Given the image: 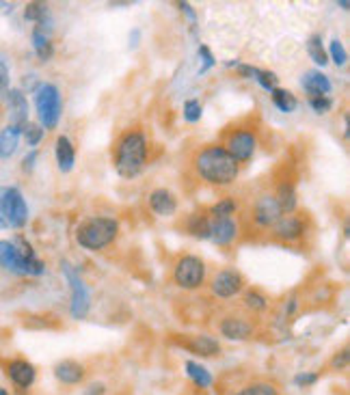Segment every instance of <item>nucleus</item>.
<instances>
[{"label": "nucleus", "mask_w": 350, "mask_h": 395, "mask_svg": "<svg viewBox=\"0 0 350 395\" xmlns=\"http://www.w3.org/2000/svg\"><path fill=\"white\" fill-rule=\"evenodd\" d=\"M203 115V108H201V102L199 100H186L184 102V119L188 123H197Z\"/></svg>", "instance_id": "nucleus-34"}, {"label": "nucleus", "mask_w": 350, "mask_h": 395, "mask_svg": "<svg viewBox=\"0 0 350 395\" xmlns=\"http://www.w3.org/2000/svg\"><path fill=\"white\" fill-rule=\"evenodd\" d=\"M244 304L249 307V309H253V311H264L266 307H269V298L264 294H259L257 290H249L244 294Z\"/></svg>", "instance_id": "nucleus-32"}, {"label": "nucleus", "mask_w": 350, "mask_h": 395, "mask_svg": "<svg viewBox=\"0 0 350 395\" xmlns=\"http://www.w3.org/2000/svg\"><path fill=\"white\" fill-rule=\"evenodd\" d=\"M69 287H72V307H69V311H72V318L76 320H82L86 318V314H89V307H91V300H89V290H86V285L82 283L80 275L69 266L67 261H63V266H61Z\"/></svg>", "instance_id": "nucleus-9"}, {"label": "nucleus", "mask_w": 350, "mask_h": 395, "mask_svg": "<svg viewBox=\"0 0 350 395\" xmlns=\"http://www.w3.org/2000/svg\"><path fill=\"white\" fill-rule=\"evenodd\" d=\"M310 106L318 113V115H324L333 108V100L331 98H310Z\"/></svg>", "instance_id": "nucleus-37"}, {"label": "nucleus", "mask_w": 350, "mask_h": 395, "mask_svg": "<svg viewBox=\"0 0 350 395\" xmlns=\"http://www.w3.org/2000/svg\"><path fill=\"white\" fill-rule=\"evenodd\" d=\"M329 52H331V59H333V63H335V65H346L348 55H346L344 46L339 43V39H333V41H331V48H329Z\"/></svg>", "instance_id": "nucleus-36"}, {"label": "nucleus", "mask_w": 350, "mask_h": 395, "mask_svg": "<svg viewBox=\"0 0 350 395\" xmlns=\"http://www.w3.org/2000/svg\"><path fill=\"white\" fill-rule=\"evenodd\" d=\"M238 238V225L234 218H214L210 223V240L218 246H230Z\"/></svg>", "instance_id": "nucleus-14"}, {"label": "nucleus", "mask_w": 350, "mask_h": 395, "mask_svg": "<svg viewBox=\"0 0 350 395\" xmlns=\"http://www.w3.org/2000/svg\"><path fill=\"white\" fill-rule=\"evenodd\" d=\"M227 154L240 164V162H249L257 149V137L251 127H234L232 132H227L225 137V145Z\"/></svg>", "instance_id": "nucleus-8"}, {"label": "nucleus", "mask_w": 350, "mask_h": 395, "mask_svg": "<svg viewBox=\"0 0 350 395\" xmlns=\"http://www.w3.org/2000/svg\"><path fill=\"white\" fill-rule=\"evenodd\" d=\"M20 137H22V127L16 125H7L3 132H0V158H11L20 145Z\"/></svg>", "instance_id": "nucleus-21"}, {"label": "nucleus", "mask_w": 350, "mask_h": 395, "mask_svg": "<svg viewBox=\"0 0 350 395\" xmlns=\"http://www.w3.org/2000/svg\"><path fill=\"white\" fill-rule=\"evenodd\" d=\"M236 210H238L236 199L225 197V199H221V201L214 203V205L210 207V214H212L214 218H232V214H234Z\"/></svg>", "instance_id": "nucleus-31"}, {"label": "nucleus", "mask_w": 350, "mask_h": 395, "mask_svg": "<svg viewBox=\"0 0 350 395\" xmlns=\"http://www.w3.org/2000/svg\"><path fill=\"white\" fill-rule=\"evenodd\" d=\"M253 78L264 86L266 91H273L275 86H277V76L273 74V71H266V69H257L255 67V74H253Z\"/></svg>", "instance_id": "nucleus-35"}, {"label": "nucleus", "mask_w": 350, "mask_h": 395, "mask_svg": "<svg viewBox=\"0 0 350 395\" xmlns=\"http://www.w3.org/2000/svg\"><path fill=\"white\" fill-rule=\"evenodd\" d=\"M199 57L203 59V67L199 69V74H205L208 69H212V67H214V63H216V61H214L212 52H210L205 46H199Z\"/></svg>", "instance_id": "nucleus-39"}, {"label": "nucleus", "mask_w": 350, "mask_h": 395, "mask_svg": "<svg viewBox=\"0 0 350 395\" xmlns=\"http://www.w3.org/2000/svg\"><path fill=\"white\" fill-rule=\"evenodd\" d=\"M281 216H283V212H281L275 195H261L253 205V221L264 229H269V227L273 229Z\"/></svg>", "instance_id": "nucleus-10"}, {"label": "nucleus", "mask_w": 350, "mask_h": 395, "mask_svg": "<svg viewBox=\"0 0 350 395\" xmlns=\"http://www.w3.org/2000/svg\"><path fill=\"white\" fill-rule=\"evenodd\" d=\"M5 100L9 104V115H11V123L9 125L24 127L28 123V102H26L24 93L20 89H9Z\"/></svg>", "instance_id": "nucleus-17"}, {"label": "nucleus", "mask_w": 350, "mask_h": 395, "mask_svg": "<svg viewBox=\"0 0 350 395\" xmlns=\"http://www.w3.org/2000/svg\"><path fill=\"white\" fill-rule=\"evenodd\" d=\"M119 236V223L108 216H94L76 229V242L86 251H102Z\"/></svg>", "instance_id": "nucleus-3"}, {"label": "nucleus", "mask_w": 350, "mask_h": 395, "mask_svg": "<svg viewBox=\"0 0 350 395\" xmlns=\"http://www.w3.org/2000/svg\"><path fill=\"white\" fill-rule=\"evenodd\" d=\"M271 98H273V104L281 110V113H294L296 106H298V100L292 91L288 89H279V86H275V89L271 91Z\"/></svg>", "instance_id": "nucleus-26"}, {"label": "nucleus", "mask_w": 350, "mask_h": 395, "mask_svg": "<svg viewBox=\"0 0 350 395\" xmlns=\"http://www.w3.org/2000/svg\"><path fill=\"white\" fill-rule=\"evenodd\" d=\"M55 376L63 384H80L84 380V367L78 361H61L55 365Z\"/></svg>", "instance_id": "nucleus-19"}, {"label": "nucleus", "mask_w": 350, "mask_h": 395, "mask_svg": "<svg viewBox=\"0 0 350 395\" xmlns=\"http://www.w3.org/2000/svg\"><path fill=\"white\" fill-rule=\"evenodd\" d=\"M210 285H212L214 296H218V298H234L236 294L242 292L244 279H242V275L238 270L227 268V270H218Z\"/></svg>", "instance_id": "nucleus-11"}, {"label": "nucleus", "mask_w": 350, "mask_h": 395, "mask_svg": "<svg viewBox=\"0 0 350 395\" xmlns=\"http://www.w3.org/2000/svg\"><path fill=\"white\" fill-rule=\"evenodd\" d=\"M307 52H310V57L314 59L316 65L324 67V65L329 63V55H327V50H324V46H322V37H320V35H312V37H310V41H307Z\"/></svg>", "instance_id": "nucleus-28"}, {"label": "nucleus", "mask_w": 350, "mask_h": 395, "mask_svg": "<svg viewBox=\"0 0 350 395\" xmlns=\"http://www.w3.org/2000/svg\"><path fill=\"white\" fill-rule=\"evenodd\" d=\"M24 18L28 22H37V28H43V26H46V20H48V5H43V3H30V5H26Z\"/></svg>", "instance_id": "nucleus-29"}, {"label": "nucleus", "mask_w": 350, "mask_h": 395, "mask_svg": "<svg viewBox=\"0 0 350 395\" xmlns=\"http://www.w3.org/2000/svg\"><path fill=\"white\" fill-rule=\"evenodd\" d=\"M173 283L180 290H199L205 283V263L197 255H182L173 266Z\"/></svg>", "instance_id": "nucleus-6"}, {"label": "nucleus", "mask_w": 350, "mask_h": 395, "mask_svg": "<svg viewBox=\"0 0 350 395\" xmlns=\"http://www.w3.org/2000/svg\"><path fill=\"white\" fill-rule=\"evenodd\" d=\"M180 9H182V13H186V16H188L191 24L195 26V22H197V16H195V11L191 9V5H188V3H180Z\"/></svg>", "instance_id": "nucleus-43"}, {"label": "nucleus", "mask_w": 350, "mask_h": 395, "mask_svg": "<svg viewBox=\"0 0 350 395\" xmlns=\"http://www.w3.org/2000/svg\"><path fill=\"white\" fill-rule=\"evenodd\" d=\"M234 395H279V389L273 382H264V380H257L247 384L244 389H240Z\"/></svg>", "instance_id": "nucleus-30"}, {"label": "nucleus", "mask_w": 350, "mask_h": 395, "mask_svg": "<svg viewBox=\"0 0 350 395\" xmlns=\"http://www.w3.org/2000/svg\"><path fill=\"white\" fill-rule=\"evenodd\" d=\"M197 178L210 186H230L238 180L240 164L227 154L223 145H208L193 158Z\"/></svg>", "instance_id": "nucleus-1"}, {"label": "nucleus", "mask_w": 350, "mask_h": 395, "mask_svg": "<svg viewBox=\"0 0 350 395\" xmlns=\"http://www.w3.org/2000/svg\"><path fill=\"white\" fill-rule=\"evenodd\" d=\"M115 171L123 180H132L147 164V137L141 130H125L113 149Z\"/></svg>", "instance_id": "nucleus-2"}, {"label": "nucleus", "mask_w": 350, "mask_h": 395, "mask_svg": "<svg viewBox=\"0 0 350 395\" xmlns=\"http://www.w3.org/2000/svg\"><path fill=\"white\" fill-rule=\"evenodd\" d=\"M186 374H188V378H191L197 387H201V389L212 387V374H210L203 365H199V363H195V361H186Z\"/></svg>", "instance_id": "nucleus-27"}, {"label": "nucleus", "mask_w": 350, "mask_h": 395, "mask_svg": "<svg viewBox=\"0 0 350 395\" xmlns=\"http://www.w3.org/2000/svg\"><path fill=\"white\" fill-rule=\"evenodd\" d=\"M37 158H39V154L33 149L26 158H24V162H22V168L24 171H33V166H35V162H37Z\"/></svg>", "instance_id": "nucleus-42"}, {"label": "nucleus", "mask_w": 350, "mask_h": 395, "mask_svg": "<svg viewBox=\"0 0 350 395\" xmlns=\"http://www.w3.org/2000/svg\"><path fill=\"white\" fill-rule=\"evenodd\" d=\"M346 365H348V353H346V350H341V357L337 355L333 359V367H346Z\"/></svg>", "instance_id": "nucleus-44"}, {"label": "nucleus", "mask_w": 350, "mask_h": 395, "mask_svg": "<svg viewBox=\"0 0 350 395\" xmlns=\"http://www.w3.org/2000/svg\"><path fill=\"white\" fill-rule=\"evenodd\" d=\"M33 48H35V52L41 61H50L52 55H55V46H52L50 37L46 35V30L37 28V26L33 28Z\"/></svg>", "instance_id": "nucleus-24"}, {"label": "nucleus", "mask_w": 350, "mask_h": 395, "mask_svg": "<svg viewBox=\"0 0 350 395\" xmlns=\"http://www.w3.org/2000/svg\"><path fill=\"white\" fill-rule=\"evenodd\" d=\"M5 372H7L9 380L18 389H24V391L30 389L35 384V380H37V370L26 359H13V361H9L7 367H5Z\"/></svg>", "instance_id": "nucleus-13"}, {"label": "nucleus", "mask_w": 350, "mask_h": 395, "mask_svg": "<svg viewBox=\"0 0 350 395\" xmlns=\"http://www.w3.org/2000/svg\"><path fill=\"white\" fill-rule=\"evenodd\" d=\"M210 218L203 214V212H197V214H191L188 221H186V231L199 240H208L210 238Z\"/></svg>", "instance_id": "nucleus-25"}, {"label": "nucleus", "mask_w": 350, "mask_h": 395, "mask_svg": "<svg viewBox=\"0 0 350 395\" xmlns=\"http://www.w3.org/2000/svg\"><path fill=\"white\" fill-rule=\"evenodd\" d=\"M57 164L63 173H69L74 168V162H76V149L72 145V141L67 137H59L57 139Z\"/></svg>", "instance_id": "nucleus-22"}, {"label": "nucleus", "mask_w": 350, "mask_h": 395, "mask_svg": "<svg viewBox=\"0 0 350 395\" xmlns=\"http://www.w3.org/2000/svg\"><path fill=\"white\" fill-rule=\"evenodd\" d=\"M218 331H221L223 337H227L232 341H244V339L253 337V324L247 322L244 318H236V316L223 318L221 322H218Z\"/></svg>", "instance_id": "nucleus-15"}, {"label": "nucleus", "mask_w": 350, "mask_h": 395, "mask_svg": "<svg viewBox=\"0 0 350 395\" xmlns=\"http://www.w3.org/2000/svg\"><path fill=\"white\" fill-rule=\"evenodd\" d=\"M43 132H46V130H43L39 123H30V121L22 127V134H24V139H26V143H28L30 147H37V145L41 143Z\"/></svg>", "instance_id": "nucleus-33"}, {"label": "nucleus", "mask_w": 350, "mask_h": 395, "mask_svg": "<svg viewBox=\"0 0 350 395\" xmlns=\"http://www.w3.org/2000/svg\"><path fill=\"white\" fill-rule=\"evenodd\" d=\"M35 108H37V117L43 130H55L59 119H61V110H63V102H61V93L55 84L50 82H41L35 89Z\"/></svg>", "instance_id": "nucleus-4"}, {"label": "nucleus", "mask_w": 350, "mask_h": 395, "mask_svg": "<svg viewBox=\"0 0 350 395\" xmlns=\"http://www.w3.org/2000/svg\"><path fill=\"white\" fill-rule=\"evenodd\" d=\"M303 89L310 93V98H329L333 84L322 71H305L303 74Z\"/></svg>", "instance_id": "nucleus-16"}, {"label": "nucleus", "mask_w": 350, "mask_h": 395, "mask_svg": "<svg viewBox=\"0 0 350 395\" xmlns=\"http://www.w3.org/2000/svg\"><path fill=\"white\" fill-rule=\"evenodd\" d=\"M307 227H305V221L296 214H283L277 225L273 227V236L275 240H281V242H298Z\"/></svg>", "instance_id": "nucleus-12"}, {"label": "nucleus", "mask_w": 350, "mask_h": 395, "mask_svg": "<svg viewBox=\"0 0 350 395\" xmlns=\"http://www.w3.org/2000/svg\"><path fill=\"white\" fill-rule=\"evenodd\" d=\"M0 266H3L7 273H13V275H30V277H39L46 270L43 266V261L39 257L35 259H26L18 246L11 242V240H0Z\"/></svg>", "instance_id": "nucleus-5"}, {"label": "nucleus", "mask_w": 350, "mask_h": 395, "mask_svg": "<svg viewBox=\"0 0 350 395\" xmlns=\"http://www.w3.org/2000/svg\"><path fill=\"white\" fill-rule=\"evenodd\" d=\"M0 216L5 218L7 225L16 229H22L28 223V205L16 186L0 188Z\"/></svg>", "instance_id": "nucleus-7"}, {"label": "nucleus", "mask_w": 350, "mask_h": 395, "mask_svg": "<svg viewBox=\"0 0 350 395\" xmlns=\"http://www.w3.org/2000/svg\"><path fill=\"white\" fill-rule=\"evenodd\" d=\"M9 93V67L5 61H0V98H7Z\"/></svg>", "instance_id": "nucleus-38"}, {"label": "nucleus", "mask_w": 350, "mask_h": 395, "mask_svg": "<svg viewBox=\"0 0 350 395\" xmlns=\"http://www.w3.org/2000/svg\"><path fill=\"white\" fill-rule=\"evenodd\" d=\"M275 199H277L283 214H294V210H296V188H294L292 182H281L277 186Z\"/></svg>", "instance_id": "nucleus-23"}, {"label": "nucleus", "mask_w": 350, "mask_h": 395, "mask_svg": "<svg viewBox=\"0 0 350 395\" xmlns=\"http://www.w3.org/2000/svg\"><path fill=\"white\" fill-rule=\"evenodd\" d=\"M149 207L158 216H173L178 212V199L166 188H156L149 193Z\"/></svg>", "instance_id": "nucleus-18"}, {"label": "nucleus", "mask_w": 350, "mask_h": 395, "mask_svg": "<svg viewBox=\"0 0 350 395\" xmlns=\"http://www.w3.org/2000/svg\"><path fill=\"white\" fill-rule=\"evenodd\" d=\"M104 393H106V387L102 382H94L84 389V395H104Z\"/></svg>", "instance_id": "nucleus-41"}, {"label": "nucleus", "mask_w": 350, "mask_h": 395, "mask_svg": "<svg viewBox=\"0 0 350 395\" xmlns=\"http://www.w3.org/2000/svg\"><path fill=\"white\" fill-rule=\"evenodd\" d=\"M188 348H191V353H195L199 357H216V355H221V343H218L210 335H195L188 341Z\"/></svg>", "instance_id": "nucleus-20"}, {"label": "nucleus", "mask_w": 350, "mask_h": 395, "mask_svg": "<svg viewBox=\"0 0 350 395\" xmlns=\"http://www.w3.org/2000/svg\"><path fill=\"white\" fill-rule=\"evenodd\" d=\"M0 395H9V391H7V389H3V387H0Z\"/></svg>", "instance_id": "nucleus-45"}, {"label": "nucleus", "mask_w": 350, "mask_h": 395, "mask_svg": "<svg viewBox=\"0 0 350 395\" xmlns=\"http://www.w3.org/2000/svg\"><path fill=\"white\" fill-rule=\"evenodd\" d=\"M294 382H296V387H312V384L318 382V374H314V372L298 374V376L294 378Z\"/></svg>", "instance_id": "nucleus-40"}, {"label": "nucleus", "mask_w": 350, "mask_h": 395, "mask_svg": "<svg viewBox=\"0 0 350 395\" xmlns=\"http://www.w3.org/2000/svg\"><path fill=\"white\" fill-rule=\"evenodd\" d=\"M5 225H7V223H5V218H3V216H0V227H5Z\"/></svg>", "instance_id": "nucleus-46"}]
</instances>
